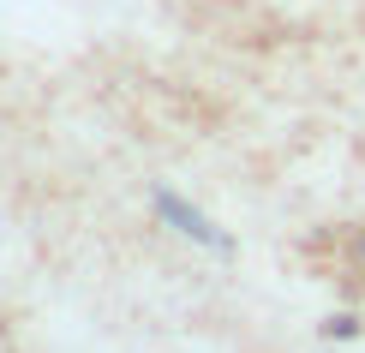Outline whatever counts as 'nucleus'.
Wrapping results in <instances>:
<instances>
[{"label":"nucleus","instance_id":"1","mask_svg":"<svg viewBox=\"0 0 365 353\" xmlns=\"http://www.w3.org/2000/svg\"><path fill=\"white\" fill-rule=\"evenodd\" d=\"M156 210H162L168 222H180V234H192V240H204V245H222V234H216V227H210L204 216H197V210H186L174 192H162V198H156Z\"/></svg>","mask_w":365,"mask_h":353}]
</instances>
